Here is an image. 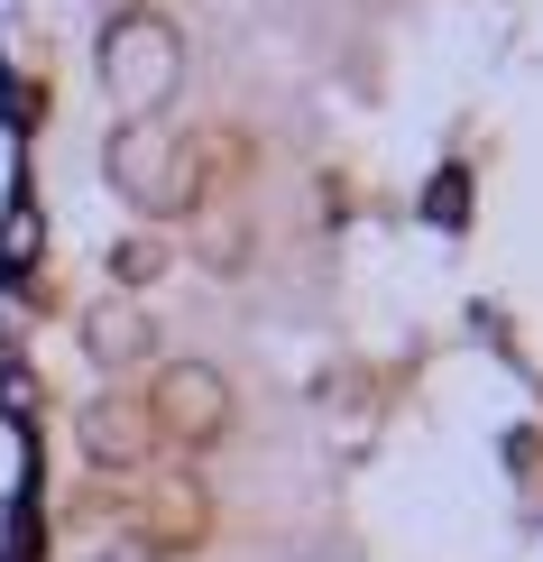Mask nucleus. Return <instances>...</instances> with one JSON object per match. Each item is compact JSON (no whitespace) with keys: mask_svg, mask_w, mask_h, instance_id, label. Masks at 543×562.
<instances>
[{"mask_svg":"<svg viewBox=\"0 0 543 562\" xmlns=\"http://www.w3.org/2000/svg\"><path fill=\"white\" fill-rule=\"evenodd\" d=\"M184 75V46L167 19H111V37H102V83H111V102H129V121H157V102L176 92Z\"/></svg>","mask_w":543,"mask_h":562,"instance_id":"1","label":"nucleus"},{"mask_svg":"<svg viewBox=\"0 0 543 562\" xmlns=\"http://www.w3.org/2000/svg\"><path fill=\"white\" fill-rule=\"evenodd\" d=\"M102 167H111V184H121L138 213H176L184 203V148H176L167 121H121L111 148H102Z\"/></svg>","mask_w":543,"mask_h":562,"instance_id":"2","label":"nucleus"},{"mask_svg":"<svg viewBox=\"0 0 543 562\" xmlns=\"http://www.w3.org/2000/svg\"><path fill=\"white\" fill-rule=\"evenodd\" d=\"M157 415H167L184 442H212V434L230 425V387H222V369L176 360V369H167V387H157Z\"/></svg>","mask_w":543,"mask_h":562,"instance_id":"3","label":"nucleus"},{"mask_svg":"<svg viewBox=\"0 0 543 562\" xmlns=\"http://www.w3.org/2000/svg\"><path fill=\"white\" fill-rule=\"evenodd\" d=\"M148 314H138V304H92V314H83V350H92V360H102V369H129V360H148Z\"/></svg>","mask_w":543,"mask_h":562,"instance_id":"4","label":"nucleus"},{"mask_svg":"<svg viewBox=\"0 0 543 562\" xmlns=\"http://www.w3.org/2000/svg\"><path fill=\"white\" fill-rule=\"evenodd\" d=\"M83 442H92V461H129V452H138V415L102 396V406L83 415Z\"/></svg>","mask_w":543,"mask_h":562,"instance_id":"5","label":"nucleus"},{"mask_svg":"<svg viewBox=\"0 0 543 562\" xmlns=\"http://www.w3.org/2000/svg\"><path fill=\"white\" fill-rule=\"evenodd\" d=\"M0 259H10V268H29V259H37V213H29V203L0 222Z\"/></svg>","mask_w":543,"mask_h":562,"instance_id":"6","label":"nucleus"},{"mask_svg":"<svg viewBox=\"0 0 543 562\" xmlns=\"http://www.w3.org/2000/svg\"><path fill=\"white\" fill-rule=\"evenodd\" d=\"M92 10H111V19H121V10H129V0H92Z\"/></svg>","mask_w":543,"mask_h":562,"instance_id":"7","label":"nucleus"}]
</instances>
